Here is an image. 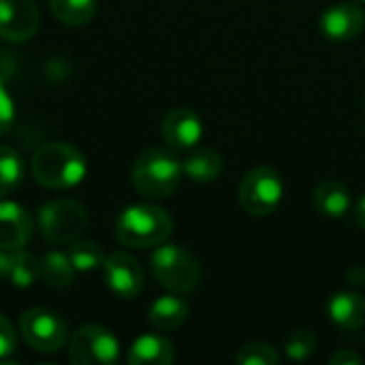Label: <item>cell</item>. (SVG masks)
<instances>
[{
  "instance_id": "cell-15",
  "label": "cell",
  "mask_w": 365,
  "mask_h": 365,
  "mask_svg": "<svg viewBox=\"0 0 365 365\" xmlns=\"http://www.w3.org/2000/svg\"><path fill=\"white\" fill-rule=\"evenodd\" d=\"M188 312H190V308L182 297L163 295L150 306L148 321L156 331L167 334V331H175L178 327H182V323L188 319Z\"/></svg>"
},
{
  "instance_id": "cell-18",
  "label": "cell",
  "mask_w": 365,
  "mask_h": 365,
  "mask_svg": "<svg viewBox=\"0 0 365 365\" xmlns=\"http://www.w3.org/2000/svg\"><path fill=\"white\" fill-rule=\"evenodd\" d=\"M182 169L186 178H190L197 184H210L216 182L222 173V158L212 148H199L195 150L184 163Z\"/></svg>"
},
{
  "instance_id": "cell-10",
  "label": "cell",
  "mask_w": 365,
  "mask_h": 365,
  "mask_svg": "<svg viewBox=\"0 0 365 365\" xmlns=\"http://www.w3.org/2000/svg\"><path fill=\"white\" fill-rule=\"evenodd\" d=\"M105 280L113 295L122 299H133L143 291V269L135 257L128 252H111L105 263Z\"/></svg>"
},
{
  "instance_id": "cell-12",
  "label": "cell",
  "mask_w": 365,
  "mask_h": 365,
  "mask_svg": "<svg viewBox=\"0 0 365 365\" xmlns=\"http://www.w3.org/2000/svg\"><path fill=\"white\" fill-rule=\"evenodd\" d=\"M160 135H163L165 143H169V148H173V150H190L201 141L203 124H201V118L192 109L175 107L163 118Z\"/></svg>"
},
{
  "instance_id": "cell-3",
  "label": "cell",
  "mask_w": 365,
  "mask_h": 365,
  "mask_svg": "<svg viewBox=\"0 0 365 365\" xmlns=\"http://www.w3.org/2000/svg\"><path fill=\"white\" fill-rule=\"evenodd\" d=\"M182 173V163L173 152L150 148L135 160L133 184L137 192L148 199H167L178 190Z\"/></svg>"
},
{
  "instance_id": "cell-34",
  "label": "cell",
  "mask_w": 365,
  "mask_h": 365,
  "mask_svg": "<svg viewBox=\"0 0 365 365\" xmlns=\"http://www.w3.org/2000/svg\"><path fill=\"white\" fill-rule=\"evenodd\" d=\"M359 2H364V4H365V0H359Z\"/></svg>"
},
{
  "instance_id": "cell-29",
  "label": "cell",
  "mask_w": 365,
  "mask_h": 365,
  "mask_svg": "<svg viewBox=\"0 0 365 365\" xmlns=\"http://www.w3.org/2000/svg\"><path fill=\"white\" fill-rule=\"evenodd\" d=\"M13 252H15V250H0V278H9Z\"/></svg>"
},
{
  "instance_id": "cell-6",
  "label": "cell",
  "mask_w": 365,
  "mask_h": 365,
  "mask_svg": "<svg viewBox=\"0 0 365 365\" xmlns=\"http://www.w3.org/2000/svg\"><path fill=\"white\" fill-rule=\"evenodd\" d=\"M88 225L86 207L73 199H58L41 207L38 227L51 244H66L77 240Z\"/></svg>"
},
{
  "instance_id": "cell-32",
  "label": "cell",
  "mask_w": 365,
  "mask_h": 365,
  "mask_svg": "<svg viewBox=\"0 0 365 365\" xmlns=\"http://www.w3.org/2000/svg\"><path fill=\"white\" fill-rule=\"evenodd\" d=\"M355 218H357L359 227L365 231V195L359 199V203H357V207H355Z\"/></svg>"
},
{
  "instance_id": "cell-17",
  "label": "cell",
  "mask_w": 365,
  "mask_h": 365,
  "mask_svg": "<svg viewBox=\"0 0 365 365\" xmlns=\"http://www.w3.org/2000/svg\"><path fill=\"white\" fill-rule=\"evenodd\" d=\"M314 207L327 218H342L351 210V190L338 180H323L312 195Z\"/></svg>"
},
{
  "instance_id": "cell-31",
  "label": "cell",
  "mask_w": 365,
  "mask_h": 365,
  "mask_svg": "<svg viewBox=\"0 0 365 365\" xmlns=\"http://www.w3.org/2000/svg\"><path fill=\"white\" fill-rule=\"evenodd\" d=\"M11 66H13L11 56H9V53H4V51H0V81H4V79H6V75L11 73Z\"/></svg>"
},
{
  "instance_id": "cell-26",
  "label": "cell",
  "mask_w": 365,
  "mask_h": 365,
  "mask_svg": "<svg viewBox=\"0 0 365 365\" xmlns=\"http://www.w3.org/2000/svg\"><path fill=\"white\" fill-rule=\"evenodd\" d=\"M13 120H15V105L4 88V81H0V137L11 130Z\"/></svg>"
},
{
  "instance_id": "cell-5",
  "label": "cell",
  "mask_w": 365,
  "mask_h": 365,
  "mask_svg": "<svg viewBox=\"0 0 365 365\" xmlns=\"http://www.w3.org/2000/svg\"><path fill=\"white\" fill-rule=\"evenodd\" d=\"M284 184L276 169L257 167L240 184V203L250 216H269L282 203Z\"/></svg>"
},
{
  "instance_id": "cell-11",
  "label": "cell",
  "mask_w": 365,
  "mask_h": 365,
  "mask_svg": "<svg viewBox=\"0 0 365 365\" xmlns=\"http://www.w3.org/2000/svg\"><path fill=\"white\" fill-rule=\"evenodd\" d=\"M365 28V11L355 2H338L321 17V32L334 43L357 38Z\"/></svg>"
},
{
  "instance_id": "cell-1",
  "label": "cell",
  "mask_w": 365,
  "mask_h": 365,
  "mask_svg": "<svg viewBox=\"0 0 365 365\" xmlns=\"http://www.w3.org/2000/svg\"><path fill=\"white\" fill-rule=\"evenodd\" d=\"M32 175L45 188H73L86 175V158L71 143H45L32 156Z\"/></svg>"
},
{
  "instance_id": "cell-24",
  "label": "cell",
  "mask_w": 365,
  "mask_h": 365,
  "mask_svg": "<svg viewBox=\"0 0 365 365\" xmlns=\"http://www.w3.org/2000/svg\"><path fill=\"white\" fill-rule=\"evenodd\" d=\"M282 349L291 361H304L317 351V336L308 329H291L282 340Z\"/></svg>"
},
{
  "instance_id": "cell-7",
  "label": "cell",
  "mask_w": 365,
  "mask_h": 365,
  "mask_svg": "<svg viewBox=\"0 0 365 365\" xmlns=\"http://www.w3.org/2000/svg\"><path fill=\"white\" fill-rule=\"evenodd\" d=\"M118 357H120L118 338L101 325H83L71 338V346H68L71 364L111 365L118 361Z\"/></svg>"
},
{
  "instance_id": "cell-22",
  "label": "cell",
  "mask_w": 365,
  "mask_h": 365,
  "mask_svg": "<svg viewBox=\"0 0 365 365\" xmlns=\"http://www.w3.org/2000/svg\"><path fill=\"white\" fill-rule=\"evenodd\" d=\"M24 180V158L13 148L0 145V197L11 195Z\"/></svg>"
},
{
  "instance_id": "cell-9",
  "label": "cell",
  "mask_w": 365,
  "mask_h": 365,
  "mask_svg": "<svg viewBox=\"0 0 365 365\" xmlns=\"http://www.w3.org/2000/svg\"><path fill=\"white\" fill-rule=\"evenodd\" d=\"M41 15L34 0H0V38L24 43L38 30Z\"/></svg>"
},
{
  "instance_id": "cell-25",
  "label": "cell",
  "mask_w": 365,
  "mask_h": 365,
  "mask_svg": "<svg viewBox=\"0 0 365 365\" xmlns=\"http://www.w3.org/2000/svg\"><path fill=\"white\" fill-rule=\"evenodd\" d=\"M235 361L240 365H276L280 361V355L267 342H248L237 351Z\"/></svg>"
},
{
  "instance_id": "cell-13",
  "label": "cell",
  "mask_w": 365,
  "mask_h": 365,
  "mask_svg": "<svg viewBox=\"0 0 365 365\" xmlns=\"http://www.w3.org/2000/svg\"><path fill=\"white\" fill-rule=\"evenodd\" d=\"M30 214L11 201L0 203V250H21L32 237Z\"/></svg>"
},
{
  "instance_id": "cell-21",
  "label": "cell",
  "mask_w": 365,
  "mask_h": 365,
  "mask_svg": "<svg viewBox=\"0 0 365 365\" xmlns=\"http://www.w3.org/2000/svg\"><path fill=\"white\" fill-rule=\"evenodd\" d=\"M38 278H41V261H38L32 252L15 250V252H13V261H11V269H9V278H6V280H9L13 287L28 289V287H32Z\"/></svg>"
},
{
  "instance_id": "cell-33",
  "label": "cell",
  "mask_w": 365,
  "mask_h": 365,
  "mask_svg": "<svg viewBox=\"0 0 365 365\" xmlns=\"http://www.w3.org/2000/svg\"><path fill=\"white\" fill-rule=\"evenodd\" d=\"M364 113H365V96H364Z\"/></svg>"
},
{
  "instance_id": "cell-30",
  "label": "cell",
  "mask_w": 365,
  "mask_h": 365,
  "mask_svg": "<svg viewBox=\"0 0 365 365\" xmlns=\"http://www.w3.org/2000/svg\"><path fill=\"white\" fill-rule=\"evenodd\" d=\"M346 278H349V282H353V284H365V267L364 265L351 267V269L346 272Z\"/></svg>"
},
{
  "instance_id": "cell-14",
  "label": "cell",
  "mask_w": 365,
  "mask_h": 365,
  "mask_svg": "<svg viewBox=\"0 0 365 365\" xmlns=\"http://www.w3.org/2000/svg\"><path fill=\"white\" fill-rule=\"evenodd\" d=\"M327 314L329 321L344 331L361 329L365 325V297L349 291L336 293L327 304Z\"/></svg>"
},
{
  "instance_id": "cell-19",
  "label": "cell",
  "mask_w": 365,
  "mask_h": 365,
  "mask_svg": "<svg viewBox=\"0 0 365 365\" xmlns=\"http://www.w3.org/2000/svg\"><path fill=\"white\" fill-rule=\"evenodd\" d=\"M41 278L47 287L62 291L73 284L75 280V267L68 259V255L62 252H47L41 261Z\"/></svg>"
},
{
  "instance_id": "cell-2",
  "label": "cell",
  "mask_w": 365,
  "mask_h": 365,
  "mask_svg": "<svg viewBox=\"0 0 365 365\" xmlns=\"http://www.w3.org/2000/svg\"><path fill=\"white\" fill-rule=\"evenodd\" d=\"M173 231L171 216L150 203L126 207L115 222V237L128 248H154L169 240Z\"/></svg>"
},
{
  "instance_id": "cell-27",
  "label": "cell",
  "mask_w": 365,
  "mask_h": 365,
  "mask_svg": "<svg viewBox=\"0 0 365 365\" xmlns=\"http://www.w3.org/2000/svg\"><path fill=\"white\" fill-rule=\"evenodd\" d=\"M17 349V336L13 325L0 314V359L13 355V351Z\"/></svg>"
},
{
  "instance_id": "cell-28",
  "label": "cell",
  "mask_w": 365,
  "mask_h": 365,
  "mask_svg": "<svg viewBox=\"0 0 365 365\" xmlns=\"http://www.w3.org/2000/svg\"><path fill=\"white\" fill-rule=\"evenodd\" d=\"M329 364L331 365H359L361 364V357H359L357 353H353V351H346V349H342V351H338V353H334V355L329 357Z\"/></svg>"
},
{
  "instance_id": "cell-16",
  "label": "cell",
  "mask_w": 365,
  "mask_h": 365,
  "mask_svg": "<svg viewBox=\"0 0 365 365\" xmlns=\"http://www.w3.org/2000/svg\"><path fill=\"white\" fill-rule=\"evenodd\" d=\"M175 357L173 344L165 336H141L133 342L128 351V364L130 365H169Z\"/></svg>"
},
{
  "instance_id": "cell-20",
  "label": "cell",
  "mask_w": 365,
  "mask_h": 365,
  "mask_svg": "<svg viewBox=\"0 0 365 365\" xmlns=\"http://www.w3.org/2000/svg\"><path fill=\"white\" fill-rule=\"evenodd\" d=\"M53 17L64 26H86L96 13V0H49Z\"/></svg>"
},
{
  "instance_id": "cell-4",
  "label": "cell",
  "mask_w": 365,
  "mask_h": 365,
  "mask_svg": "<svg viewBox=\"0 0 365 365\" xmlns=\"http://www.w3.org/2000/svg\"><path fill=\"white\" fill-rule=\"evenodd\" d=\"M150 267L158 284L173 293H192L201 282L199 261L178 244L156 246L150 259Z\"/></svg>"
},
{
  "instance_id": "cell-23",
  "label": "cell",
  "mask_w": 365,
  "mask_h": 365,
  "mask_svg": "<svg viewBox=\"0 0 365 365\" xmlns=\"http://www.w3.org/2000/svg\"><path fill=\"white\" fill-rule=\"evenodd\" d=\"M68 259L77 272H92L103 267L105 263V252L98 244L94 242H75L68 248Z\"/></svg>"
},
{
  "instance_id": "cell-8",
  "label": "cell",
  "mask_w": 365,
  "mask_h": 365,
  "mask_svg": "<svg viewBox=\"0 0 365 365\" xmlns=\"http://www.w3.org/2000/svg\"><path fill=\"white\" fill-rule=\"evenodd\" d=\"M19 331L36 353H58L66 342V323L47 308L26 310L19 319Z\"/></svg>"
}]
</instances>
